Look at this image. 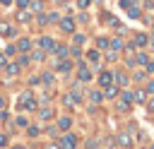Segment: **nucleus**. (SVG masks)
<instances>
[{
    "label": "nucleus",
    "instance_id": "obj_1",
    "mask_svg": "<svg viewBox=\"0 0 154 149\" xmlns=\"http://www.w3.org/2000/svg\"><path fill=\"white\" fill-rule=\"evenodd\" d=\"M17 101H19V103H17L19 113H36V108L41 106V103H38V99H36V96H34L29 89H26V91H22Z\"/></svg>",
    "mask_w": 154,
    "mask_h": 149
},
{
    "label": "nucleus",
    "instance_id": "obj_2",
    "mask_svg": "<svg viewBox=\"0 0 154 149\" xmlns=\"http://www.w3.org/2000/svg\"><path fill=\"white\" fill-rule=\"evenodd\" d=\"M118 113H130L132 111V106H135V99H132V89H123L120 94H118Z\"/></svg>",
    "mask_w": 154,
    "mask_h": 149
},
{
    "label": "nucleus",
    "instance_id": "obj_3",
    "mask_svg": "<svg viewBox=\"0 0 154 149\" xmlns=\"http://www.w3.org/2000/svg\"><path fill=\"white\" fill-rule=\"evenodd\" d=\"M75 79L77 82H82V84H89L91 79H94V70L87 65V62H75Z\"/></svg>",
    "mask_w": 154,
    "mask_h": 149
},
{
    "label": "nucleus",
    "instance_id": "obj_4",
    "mask_svg": "<svg viewBox=\"0 0 154 149\" xmlns=\"http://www.w3.org/2000/svg\"><path fill=\"white\" fill-rule=\"evenodd\" d=\"M55 142H58V147H60V149H77V144H79V137H77L72 130H67V132H60Z\"/></svg>",
    "mask_w": 154,
    "mask_h": 149
},
{
    "label": "nucleus",
    "instance_id": "obj_5",
    "mask_svg": "<svg viewBox=\"0 0 154 149\" xmlns=\"http://www.w3.org/2000/svg\"><path fill=\"white\" fill-rule=\"evenodd\" d=\"M51 58H53V55H51ZM51 70H53V72H60V74H70V72H75V60H72V58H63V60L53 58Z\"/></svg>",
    "mask_w": 154,
    "mask_h": 149
},
{
    "label": "nucleus",
    "instance_id": "obj_6",
    "mask_svg": "<svg viewBox=\"0 0 154 149\" xmlns=\"http://www.w3.org/2000/svg\"><path fill=\"white\" fill-rule=\"evenodd\" d=\"M51 120H55V111H53L48 103H41V106L36 108V123H41V125H48Z\"/></svg>",
    "mask_w": 154,
    "mask_h": 149
},
{
    "label": "nucleus",
    "instance_id": "obj_7",
    "mask_svg": "<svg viewBox=\"0 0 154 149\" xmlns=\"http://www.w3.org/2000/svg\"><path fill=\"white\" fill-rule=\"evenodd\" d=\"M120 7L125 10V14H128L130 19H140V17H142V5H140L137 0H120Z\"/></svg>",
    "mask_w": 154,
    "mask_h": 149
},
{
    "label": "nucleus",
    "instance_id": "obj_8",
    "mask_svg": "<svg viewBox=\"0 0 154 149\" xmlns=\"http://www.w3.org/2000/svg\"><path fill=\"white\" fill-rule=\"evenodd\" d=\"M58 31L65 34V36H72V34L77 31V22H75V17H60V19H58Z\"/></svg>",
    "mask_w": 154,
    "mask_h": 149
},
{
    "label": "nucleus",
    "instance_id": "obj_9",
    "mask_svg": "<svg viewBox=\"0 0 154 149\" xmlns=\"http://www.w3.org/2000/svg\"><path fill=\"white\" fill-rule=\"evenodd\" d=\"M55 43H58V41H55L53 36H46V34H43V36H38V38L34 41V46H36V48H41V50H43L46 55H51V53H53Z\"/></svg>",
    "mask_w": 154,
    "mask_h": 149
},
{
    "label": "nucleus",
    "instance_id": "obj_10",
    "mask_svg": "<svg viewBox=\"0 0 154 149\" xmlns=\"http://www.w3.org/2000/svg\"><path fill=\"white\" fill-rule=\"evenodd\" d=\"M108 84H113V70H99L96 72V87L99 89H103V87H108Z\"/></svg>",
    "mask_w": 154,
    "mask_h": 149
},
{
    "label": "nucleus",
    "instance_id": "obj_11",
    "mask_svg": "<svg viewBox=\"0 0 154 149\" xmlns=\"http://www.w3.org/2000/svg\"><path fill=\"white\" fill-rule=\"evenodd\" d=\"M84 99L91 103V106H99V103H103V91L96 87V89H84Z\"/></svg>",
    "mask_w": 154,
    "mask_h": 149
},
{
    "label": "nucleus",
    "instance_id": "obj_12",
    "mask_svg": "<svg viewBox=\"0 0 154 149\" xmlns=\"http://www.w3.org/2000/svg\"><path fill=\"white\" fill-rule=\"evenodd\" d=\"M0 36H2V38H17V36H19V29H17L14 24L0 19Z\"/></svg>",
    "mask_w": 154,
    "mask_h": 149
},
{
    "label": "nucleus",
    "instance_id": "obj_13",
    "mask_svg": "<svg viewBox=\"0 0 154 149\" xmlns=\"http://www.w3.org/2000/svg\"><path fill=\"white\" fill-rule=\"evenodd\" d=\"M14 46H17L19 53H31V50H34V38H29V36H17Z\"/></svg>",
    "mask_w": 154,
    "mask_h": 149
},
{
    "label": "nucleus",
    "instance_id": "obj_14",
    "mask_svg": "<svg viewBox=\"0 0 154 149\" xmlns=\"http://www.w3.org/2000/svg\"><path fill=\"white\" fill-rule=\"evenodd\" d=\"M55 125H58V130H60V132H67V130H72V125H75V118H72L70 113H65V115H58V118H55Z\"/></svg>",
    "mask_w": 154,
    "mask_h": 149
},
{
    "label": "nucleus",
    "instance_id": "obj_15",
    "mask_svg": "<svg viewBox=\"0 0 154 149\" xmlns=\"http://www.w3.org/2000/svg\"><path fill=\"white\" fill-rule=\"evenodd\" d=\"M113 84L120 87V89L128 87V84H130V74H128L125 70H113Z\"/></svg>",
    "mask_w": 154,
    "mask_h": 149
},
{
    "label": "nucleus",
    "instance_id": "obj_16",
    "mask_svg": "<svg viewBox=\"0 0 154 149\" xmlns=\"http://www.w3.org/2000/svg\"><path fill=\"white\" fill-rule=\"evenodd\" d=\"M116 144H118L120 149H132V144H135V142H132L130 132H125V130H123V132H118V135H116Z\"/></svg>",
    "mask_w": 154,
    "mask_h": 149
},
{
    "label": "nucleus",
    "instance_id": "obj_17",
    "mask_svg": "<svg viewBox=\"0 0 154 149\" xmlns=\"http://www.w3.org/2000/svg\"><path fill=\"white\" fill-rule=\"evenodd\" d=\"M149 34H144V31H137L135 36H132V46L135 48H144V46H149Z\"/></svg>",
    "mask_w": 154,
    "mask_h": 149
},
{
    "label": "nucleus",
    "instance_id": "obj_18",
    "mask_svg": "<svg viewBox=\"0 0 154 149\" xmlns=\"http://www.w3.org/2000/svg\"><path fill=\"white\" fill-rule=\"evenodd\" d=\"M53 58H58V60H63V58H70V46L67 43H55V48H53V53H51Z\"/></svg>",
    "mask_w": 154,
    "mask_h": 149
},
{
    "label": "nucleus",
    "instance_id": "obj_19",
    "mask_svg": "<svg viewBox=\"0 0 154 149\" xmlns=\"http://www.w3.org/2000/svg\"><path fill=\"white\" fill-rule=\"evenodd\" d=\"M132 99H135V106H144L149 96H147L144 87H135V89H132Z\"/></svg>",
    "mask_w": 154,
    "mask_h": 149
},
{
    "label": "nucleus",
    "instance_id": "obj_20",
    "mask_svg": "<svg viewBox=\"0 0 154 149\" xmlns=\"http://www.w3.org/2000/svg\"><path fill=\"white\" fill-rule=\"evenodd\" d=\"M31 19H34L31 10H17V17H14L17 24H31Z\"/></svg>",
    "mask_w": 154,
    "mask_h": 149
},
{
    "label": "nucleus",
    "instance_id": "obj_21",
    "mask_svg": "<svg viewBox=\"0 0 154 149\" xmlns=\"http://www.w3.org/2000/svg\"><path fill=\"white\" fill-rule=\"evenodd\" d=\"M108 48H111V50H116V53H123V48H125L123 36H108Z\"/></svg>",
    "mask_w": 154,
    "mask_h": 149
},
{
    "label": "nucleus",
    "instance_id": "obj_22",
    "mask_svg": "<svg viewBox=\"0 0 154 149\" xmlns=\"http://www.w3.org/2000/svg\"><path fill=\"white\" fill-rule=\"evenodd\" d=\"M149 60H152V55H149V53H144L142 48H137V50H135V62H137V67H147V65H149Z\"/></svg>",
    "mask_w": 154,
    "mask_h": 149
},
{
    "label": "nucleus",
    "instance_id": "obj_23",
    "mask_svg": "<svg viewBox=\"0 0 154 149\" xmlns=\"http://www.w3.org/2000/svg\"><path fill=\"white\" fill-rule=\"evenodd\" d=\"M101 91H103V101H113V99H118V94H120V87H116V84H108V87H103Z\"/></svg>",
    "mask_w": 154,
    "mask_h": 149
},
{
    "label": "nucleus",
    "instance_id": "obj_24",
    "mask_svg": "<svg viewBox=\"0 0 154 149\" xmlns=\"http://www.w3.org/2000/svg\"><path fill=\"white\" fill-rule=\"evenodd\" d=\"M24 132H26V137L36 139V137H41V135H43V127H41V123H29Z\"/></svg>",
    "mask_w": 154,
    "mask_h": 149
},
{
    "label": "nucleus",
    "instance_id": "obj_25",
    "mask_svg": "<svg viewBox=\"0 0 154 149\" xmlns=\"http://www.w3.org/2000/svg\"><path fill=\"white\" fill-rule=\"evenodd\" d=\"M38 79H41V84L48 89V87H53V84H55V72H53V70H48V72L43 70V72L38 74Z\"/></svg>",
    "mask_w": 154,
    "mask_h": 149
},
{
    "label": "nucleus",
    "instance_id": "obj_26",
    "mask_svg": "<svg viewBox=\"0 0 154 149\" xmlns=\"http://www.w3.org/2000/svg\"><path fill=\"white\" fill-rule=\"evenodd\" d=\"M147 77H149V74H147L142 67H135V70H132V74H130V82L140 84V82H147Z\"/></svg>",
    "mask_w": 154,
    "mask_h": 149
},
{
    "label": "nucleus",
    "instance_id": "obj_27",
    "mask_svg": "<svg viewBox=\"0 0 154 149\" xmlns=\"http://www.w3.org/2000/svg\"><path fill=\"white\" fill-rule=\"evenodd\" d=\"M2 72H5V74H7V77H17V74H19V72H22V67H19V65H17V62H14V60H10V62H7V65H5V70H2Z\"/></svg>",
    "mask_w": 154,
    "mask_h": 149
},
{
    "label": "nucleus",
    "instance_id": "obj_28",
    "mask_svg": "<svg viewBox=\"0 0 154 149\" xmlns=\"http://www.w3.org/2000/svg\"><path fill=\"white\" fill-rule=\"evenodd\" d=\"M29 58H31V62H43V60H48V55H46L41 48H36V46H34V50L29 53Z\"/></svg>",
    "mask_w": 154,
    "mask_h": 149
},
{
    "label": "nucleus",
    "instance_id": "obj_29",
    "mask_svg": "<svg viewBox=\"0 0 154 149\" xmlns=\"http://www.w3.org/2000/svg\"><path fill=\"white\" fill-rule=\"evenodd\" d=\"M14 62L22 67V70H26L29 65H31V58H29V53H17V58H14Z\"/></svg>",
    "mask_w": 154,
    "mask_h": 149
},
{
    "label": "nucleus",
    "instance_id": "obj_30",
    "mask_svg": "<svg viewBox=\"0 0 154 149\" xmlns=\"http://www.w3.org/2000/svg\"><path fill=\"white\" fill-rule=\"evenodd\" d=\"M70 41H72L70 46H79V48H82V46L87 43V34H79V31H75V34L70 36Z\"/></svg>",
    "mask_w": 154,
    "mask_h": 149
},
{
    "label": "nucleus",
    "instance_id": "obj_31",
    "mask_svg": "<svg viewBox=\"0 0 154 149\" xmlns=\"http://www.w3.org/2000/svg\"><path fill=\"white\" fill-rule=\"evenodd\" d=\"M63 106H65V108H70V111H72V108H75V106H79V101H77V99H75V94H70V91H67V94H65V96H63Z\"/></svg>",
    "mask_w": 154,
    "mask_h": 149
},
{
    "label": "nucleus",
    "instance_id": "obj_32",
    "mask_svg": "<svg viewBox=\"0 0 154 149\" xmlns=\"http://www.w3.org/2000/svg\"><path fill=\"white\" fill-rule=\"evenodd\" d=\"M94 48L103 53V50L108 48V36H96V38H94Z\"/></svg>",
    "mask_w": 154,
    "mask_h": 149
},
{
    "label": "nucleus",
    "instance_id": "obj_33",
    "mask_svg": "<svg viewBox=\"0 0 154 149\" xmlns=\"http://www.w3.org/2000/svg\"><path fill=\"white\" fill-rule=\"evenodd\" d=\"M101 22H103V24H111V26H120V22H118L111 12H101Z\"/></svg>",
    "mask_w": 154,
    "mask_h": 149
},
{
    "label": "nucleus",
    "instance_id": "obj_34",
    "mask_svg": "<svg viewBox=\"0 0 154 149\" xmlns=\"http://www.w3.org/2000/svg\"><path fill=\"white\" fill-rule=\"evenodd\" d=\"M101 60H103V62H116V60H118V53L111 50V48H106V50L101 53Z\"/></svg>",
    "mask_w": 154,
    "mask_h": 149
},
{
    "label": "nucleus",
    "instance_id": "obj_35",
    "mask_svg": "<svg viewBox=\"0 0 154 149\" xmlns=\"http://www.w3.org/2000/svg\"><path fill=\"white\" fill-rule=\"evenodd\" d=\"M125 55V53H123ZM123 65H125V70H135L137 67V62H135V53H128L125 58H123Z\"/></svg>",
    "mask_w": 154,
    "mask_h": 149
},
{
    "label": "nucleus",
    "instance_id": "obj_36",
    "mask_svg": "<svg viewBox=\"0 0 154 149\" xmlns=\"http://www.w3.org/2000/svg\"><path fill=\"white\" fill-rule=\"evenodd\" d=\"M2 53H5L7 58H17V53H19V50H17V46H14V41H12V43H7V46L2 48Z\"/></svg>",
    "mask_w": 154,
    "mask_h": 149
},
{
    "label": "nucleus",
    "instance_id": "obj_37",
    "mask_svg": "<svg viewBox=\"0 0 154 149\" xmlns=\"http://www.w3.org/2000/svg\"><path fill=\"white\" fill-rule=\"evenodd\" d=\"M14 125H17L19 130H26V125H29V118H26L24 113H19V115L14 118Z\"/></svg>",
    "mask_w": 154,
    "mask_h": 149
},
{
    "label": "nucleus",
    "instance_id": "obj_38",
    "mask_svg": "<svg viewBox=\"0 0 154 149\" xmlns=\"http://www.w3.org/2000/svg\"><path fill=\"white\" fill-rule=\"evenodd\" d=\"M43 0H31V5H29V10L34 12V14H38V12H43Z\"/></svg>",
    "mask_w": 154,
    "mask_h": 149
},
{
    "label": "nucleus",
    "instance_id": "obj_39",
    "mask_svg": "<svg viewBox=\"0 0 154 149\" xmlns=\"http://www.w3.org/2000/svg\"><path fill=\"white\" fill-rule=\"evenodd\" d=\"M43 132H46L48 137H58V135H60V130H58V125H55V123H53V125H46V127H43Z\"/></svg>",
    "mask_w": 154,
    "mask_h": 149
},
{
    "label": "nucleus",
    "instance_id": "obj_40",
    "mask_svg": "<svg viewBox=\"0 0 154 149\" xmlns=\"http://www.w3.org/2000/svg\"><path fill=\"white\" fill-rule=\"evenodd\" d=\"M46 17H48V24H58V19H60V12L51 10V12H46Z\"/></svg>",
    "mask_w": 154,
    "mask_h": 149
},
{
    "label": "nucleus",
    "instance_id": "obj_41",
    "mask_svg": "<svg viewBox=\"0 0 154 149\" xmlns=\"http://www.w3.org/2000/svg\"><path fill=\"white\" fill-rule=\"evenodd\" d=\"M82 55H84V50L79 46H70V58H82Z\"/></svg>",
    "mask_w": 154,
    "mask_h": 149
},
{
    "label": "nucleus",
    "instance_id": "obj_42",
    "mask_svg": "<svg viewBox=\"0 0 154 149\" xmlns=\"http://www.w3.org/2000/svg\"><path fill=\"white\" fill-rule=\"evenodd\" d=\"M36 24H38V26H46V24H48V17H46V12H38V14H36Z\"/></svg>",
    "mask_w": 154,
    "mask_h": 149
},
{
    "label": "nucleus",
    "instance_id": "obj_43",
    "mask_svg": "<svg viewBox=\"0 0 154 149\" xmlns=\"http://www.w3.org/2000/svg\"><path fill=\"white\" fill-rule=\"evenodd\" d=\"M144 91H147V96H154V79L144 82Z\"/></svg>",
    "mask_w": 154,
    "mask_h": 149
},
{
    "label": "nucleus",
    "instance_id": "obj_44",
    "mask_svg": "<svg viewBox=\"0 0 154 149\" xmlns=\"http://www.w3.org/2000/svg\"><path fill=\"white\" fill-rule=\"evenodd\" d=\"M5 147H10V135L0 132V149H5Z\"/></svg>",
    "mask_w": 154,
    "mask_h": 149
},
{
    "label": "nucleus",
    "instance_id": "obj_45",
    "mask_svg": "<svg viewBox=\"0 0 154 149\" xmlns=\"http://www.w3.org/2000/svg\"><path fill=\"white\" fill-rule=\"evenodd\" d=\"M14 5H17V10H29L31 0H14Z\"/></svg>",
    "mask_w": 154,
    "mask_h": 149
},
{
    "label": "nucleus",
    "instance_id": "obj_46",
    "mask_svg": "<svg viewBox=\"0 0 154 149\" xmlns=\"http://www.w3.org/2000/svg\"><path fill=\"white\" fill-rule=\"evenodd\" d=\"M75 22H77V24H84V22H89V14H87V12L82 10V12L77 14V19H75Z\"/></svg>",
    "mask_w": 154,
    "mask_h": 149
},
{
    "label": "nucleus",
    "instance_id": "obj_47",
    "mask_svg": "<svg viewBox=\"0 0 154 149\" xmlns=\"http://www.w3.org/2000/svg\"><path fill=\"white\" fill-rule=\"evenodd\" d=\"M77 7H79V10H84V12H87V10H89V7H91V0H77Z\"/></svg>",
    "mask_w": 154,
    "mask_h": 149
},
{
    "label": "nucleus",
    "instance_id": "obj_48",
    "mask_svg": "<svg viewBox=\"0 0 154 149\" xmlns=\"http://www.w3.org/2000/svg\"><path fill=\"white\" fill-rule=\"evenodd\" d=\"M7 62H10V58H7V55L0 50V70H5V65H7Z\"/></svg>",
    "mask_w": 154,
    "mask_h": 149
},
{
    "label": "nucleus",
    "instance_id": "obj_49",
    "mask_svg": "<svg viewBox=\"0 0 154 149\" xmlns=\"http://www.w3.org/2000/svg\"><path fill=\"white\" fill-rule=\"evenodd\" d=\"M144 106H147V111H149V113H152V115H154V96H149V99H147V103H144Z\"/></svg>",
    "mask_w": 154,
    "mask_h": 149
},
{
    "label": "nucleus",
    "instance_id": "obj_50",
    "mask_svg": "<svg viewBox=\"0 0 154 149\" xmlns=\"http://www.w3.org/2000/svg\"><path fill=\"white\" fill-rule=\"evenodd\" d=\"M41 84V79H38V74H34V77H29V87H38Z\"/></svg>",
    "mask_w": 154,
    "mask_h": 149
},
{
    "label": "nucleus",
    "instance_id": "obj_51",
    "mask_svg": "<svg viewBox=\"0 0 154 149\" xmlns=\"http://www.w3.org/2000/svg\"><path fill=\"white\" fill-rule=\"evenodd\" d=\"M0 120H2V123H7V120H10V113H7V111H5V108H2V111H0Z\"/></svg>",
    "mask_w": 154,
    "mask_h": 149
},
{
    "label": "nucleus",
    "instance_id": "obj_52",
    "mask_svg": "<svg viewBox=\"0 0 154 149\" xmlns=\"http://www.w3.org/2000/svg\"><path fill=\"white\" fill-rule=\"evenodd\" d=\"M142 7H144V10H154V0H144Z\"/></svg>",
    "mask_w": 154,
    "mask_h": 149
},
{
    "label": "nucleus",
    "instance_id": "obj_53",
    "mask_svg": "<svg viewBox=\"0 0 154 149\" xmlns=\"http://www.w3.org/2000/svg\"><path fill=\"white\" fill-rule=\"evenodd\" d=\"M87 149H96V139H94V137L87 139Z\"/></svg>",
    "mask_w": 154,
    "mask_h": 149
},
{
    "label": "nucleus",
    "instance_id": "obj_54",
    "mask_svg": "<svg viewBox=\"0 0 154 149\" xmlns=\"http://www.w3.org/2000/svg\"><path fill=\"white\" fill-rule=\"evenodd\" d=\"M46 149H60V147H58V142H48V144H46Z\"/></svg>",
    "mask_w": 154,
    "mask_h": 149
},
{
    "label": "nucleus",
    "instance_id": "obj_55",
    "mask_svg": "<svg viewBox=\"0 0 154 149\" xmlns=\"http://www.w3.org/2000/svg\"><path fill=\"white\" fill-rule=\"evenodd\" d=\"M0 5H5V7H10V5H14V0H0Z\"/></svg>",
    "mask_w": 154,
    "mask_h": 149
},
{
    "label": "nucleus",
    "instance_id": "obj_56",
    "mask_svg": "<svg viewBox=\"0 0 154 149\" xmlns=\"http://www.w3.org/2000/svg\"><path fill=\"white\" fill-rule=\"evenodd\" d=\"M5 106H7V101H5V96H0V111H2Z\"/></svg>",
    "mask_w": 154,
    "mask_h": 149
},
{
    "label": "nucleus",
    "instance_id": "obj_57",
    "mask_svg": "<svg viewBox=\"0 0 154 149\" xmlns=\"http://www.w3.org/2000/svg\"><path fill=\"white\" fill-rule=\"evenodd\" d=\"M7 149H26L24 144H14V147H7Z\"/></svg>",
    "mask_w": 154,
    "mask_h": 149
},
{
    "label": "nucleus",
    "instance_id": "obj_58",
    "mask_svg": "<svg viewBox=\"0 0 154 149\" xmlns=\"http://www.w3.org/2000/svg\"><path fill=\"white\" fill-rule=\"evenodd\" d=\"M53 2H58V5H63V2H65V0H53Z\"/></svg>",
    "mask_w": 154,
    "mask_h": 149
},
{
    "label": "nucleus",
    "instance_id": "obj_59",
    "mask_svg": "<svg viewBox=\"0 0 154 149\" xmlns=\"http://www.w3.org/2000/svg\"><path fill=\"white\" fill-rule=\"evenodd\" d=\"M149 62H152V65H154V55H152V60H149Z\"/></svg>",
    "mask_w": 154,
    "mask_h": 149
},
{
    "label": "nucleus",
    "instance_id": "obj_60",
    "mask_svg": "<svg viewBox=\"0 0 154 149\" xmlns=\"http://www.w3.org/2000/svg\"><path fill=\"white\" fill-rule=\"evenodd\" d=\"M152 31H154V22H152Z\"/></svg>",
    "mask_w": 154,
    "mask_h": 149
}]
</instances>
